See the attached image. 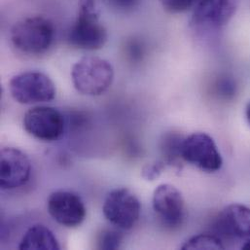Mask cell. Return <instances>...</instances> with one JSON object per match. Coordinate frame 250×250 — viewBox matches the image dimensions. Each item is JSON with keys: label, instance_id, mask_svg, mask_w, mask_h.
Returning a JSON list of instances; mask_svg holds the SVG:
<instances>
[{"label": "cell", "instance_id": "cell-14", "mask_svg": "<svg viewBox=\"0 0 250 250\" xmlns=\"http://www.w3.org/2000/svg\"><path fill=\"white\" fill-rule=\"evenodd\" d=\"M184 137L175 131L166 132L160 140V151L166 165L179 167L181 157V146ZM183 161V160H182Z\"/></svg>", "mask_w": 250, "mask_h": 250}, {"label": "cell", "instance_id": "cell-22", "mask_svg": "<svg viewBox=\"0 0 250 250\" xmlns=\"http://www.w3.org/2000/svg\"><path fill=\"white\" fill-rule=\"evenodd\" d=\"M246 116H247L248 122H249V124L250 125V102L248 104L247 108H246Z\"/></svg>", "mask_w": 250, "mask_h": 250}, {"label": "cell", "instance_id": "cell-23", "mask_svg": "<svg viewBox=\"0 0 250 250\" xmlns=\"http://www.w3.org/2000/svg\"><path fill=\"white\" fill-rule=\"evenodd\" d=\"M242 250H250V239H249V240L244 244V246L242 247Z\"/></svg>", "mask_w": 250, "mask_h": 250}, {"label": "cell", "instance_id": "cell-2", "mask_svg": "<svg viewBox=\"0 0 250 250\" xmlns=\"http://www.w3.org/2000/svg\"><path fill=\"white\" fill-rule=\"evenodd\" d=\"M55 26L43 16H32L17 21L11 29V42L21 53L27 56L45 54L55 40Z\"/></svg>", "mask_w": 250, "mask_h": 250}, {"label": "cell", "instance_id": "cell-17", "mask_svg": "<svg viewBox=\"0 0 250 250\" xmlns=\"http://www.w3.org/2000/svg\"><path fill=\"white\" fill-rule=\"evenodd\" d=\"M237 92V86L234 80L228 77H222L218 79L215 83V93L217 94L218 97L225 99V100H230L234 98Z\"/></svg>", "mask_w": 250, "mask_h": 250}, {"label": "cell", "instance_id": "cell-5", "mask_svg": "<svg viewBox=\"0 0 250 250\" xmlns=\"http://www.w3.org/2000/svg\"><path fill=\"white\" fill-rule=\"evenodd\" d=\"M181 157L184 162L206 172L218 171L223 165L215 141L206 132H195L184 137Z\"/></svg>", "mask_w": 250, "mask_h": 250}, {"label": "cell", "instance_id": "cell-12", "mask_svg": "<svg viewBox=\"0 0 250 250\" xmlns=\"http://www.w3.org/2000/svg\"><path fill=\"white\" fill-rule=\"evenodd\" d=\"M214 229L225 239H250V208L232 204L224 208L214 222Z\"/></svg>", "mask_w": 250, "mask_h": 250}, {"label": "cell", "instance_id": "cell-1", "mask_svg": "<svg viewBox=\"0 0 250 250\" xmlns=\"http://www.w3.org/2000/svg\"><path fill=\"white\" fill-rule=\"evenodd\" d=\"M77 17L71 25L67 42L70 46L85 50L102 49L107 42L108 34L100 21V12L95 0H79Z\"/></svg>", "mask_w": 250, "mask_h": 250}, {"label": "cell", "instance_id": "cell-6", "mask_svg": "<svg viewBox=\"0 0 250 250\" xmlns=\"http://www.w3.org/2000/svg\"><path fill=\"white\" fill-rule=\"evenodd\" d=\"M103 211L106 220L112 225L127 231L138 222L141 205L138 198L129 189L118 188L107 195Z\"/></svg>", "mask_w": 250, "mask_h": 250}, {"label": "cell", "instance_id": "cell-7", "mask_svg": "<svg viewBox=\"0 0 250 250\" xmlns=\"http://www.w3.org/2000/svg\"><path fill=\"white\" fill-rule=\"evenodd\" d=\"M22 125L32 137L45 142L58 140L64 131V116L51 106H34L26 111Z\"/></svg>", "mask_w": 250, "mask_h": 250}, {"label": "cell", "instance_id": "cell-19", "mask_svg": "<svg viewBox=\"0 0 250 250\" xmlns=\"http://www.w3.org/2000/svg\"><path fill=\"white\" fill-rule=\"evenodd\" d=\"M166 167V164L163 161H158L154 163L147 164L143 167L141 175L147 181H154L162 174Z\"/></svg>", "mask_w": 250, "mask_h": 250}, {"label": "cell", "instance_id": "cell-10", "mask_svg": "<svg viewBox=\"0 0 250 250\" xmlns=\"http://www.w3.org/2000/svg\"><path fill=\"white\" fill-rule=\"evenodd\" d=\"M238 0H197L192 24L201 30H216L234 16Z\"/></svg>", "mask_w": 250, "mask_h": 250}, {"label": "cell", "instance_id": "cell-4", "mask_svg": "<svg viewBox=\"0 0 250 250\" xmlns=\"http://www.w3.org/2000/svg\"><path fill=\"white\" fill-rule=\"evenodd\" d=\"M15 102L21 104H38L52 102L57 89L49 76L39 71H26L15 75L9 83Z\"/></svg>", "mask_w": 250, "mask_h": 250}, {"label": "cell", "instance_id": "cell-16", "mask_svg": "<svg viewBox=\"0 0 250 250\" xmlns=\"http://www.w3.org/2000/svg\"><path fill=\"white\" fill-rule=\"evenodd\" d=\"M123 235L116 230H104L98 238V248L100 250H118L123 243Z\"/></svg>", "mask_w": 250, "mask_h": 250}, {"label": "cell", "instance_id": "cell-8", "mask_svg": "<svg viewBox=\"0 0 250 250\" xmlns=\"http://www.w3.org/2000/svg\"><path fill=\"white\" fill-rule=\"evenodd\" d=\"M152 205L161 223L167 229L175 230L183 224L186 216L185 201L175 186L159 185L153 193Z\"/></svg>", "mask_w": 250, "mask_h": 250}, {"label": "cell", "instance_id": "cell-11", "mask_svg": "<svg viewBox=\"0 0 250 250\" xmlns=\"http://www.w3.org/2000/svg\"><path fill=\"white\" fill-rule=\"evenodd\" d=\"M0 161L1 189L14 190L28 182L31 164L22 151L14 147H5L1 150Z\"/></svg>", "mask_w": 250, "mask_h": 250}, {"label": "cell", "instance_id": "cell-20", "mask_svg": "<svg viewBox=\"0 0 250 250\" xmlns=\"http://www.w3.org/2000/svg\"><path fill=\"white\" fill-rule=\"evenodd\" d=\"M105 1L110 7L120 12H130L137 7L140 0H105Z\"/></svg>", "mask_w": 250, "mask_h": 250}, {"label": "cell", "instance_id": "cell-3", "mask_svg": "<svg viewBox=\"0 0 250 250\" xmlns=\"http://www.w3.org/2000/svg\"><path fill=\"white\" fill-rule=\"evenodd\" d=\"M71 79L74 88L80 94L98 97L111 87L114 80V68L104 59L87 56L73 64Z\"/></svg>", "mask_w": 250, "mask_h": 250}, {"label": "cell", "instance_id": "cell-21", "mask_svg": "<svg viewBox=\"0 0 250 250\" xmlns=\"http://www.w3.org/2000/svg\"><path fill=\"white\" fill-rule=\"evenodd\" d=\"M127 54L132 61H139L143 55L142 46L136 41L129 42L127 45Z\"/></svg>", "mask_w": 250, "mask_h": 250}, {"label": "cell", "instance_id": "cell-15", "mask_svg": "<svg viewBox=\"0 0 250 250\" xmlns=\"http://www.w3.org/2000/svg\"><path fill=\"white\" fill-rule=\"evenodd\" d=\"M225 246L220 237L209 234H201L189 239L181 250H224Z\"/></svg>", "mask_w": 250, "mask_h": 250}, {"label": "cell", "instance_id": "cell-9", "mask_svg": "<svg viewBox=\"0 0 250 250\" xmlns=\"http://www.w3.org/2000/svg\"><path fill=\"white\" fill-rule=\"evenodd\" d=\"M47 210L56 222L68 228L81 225L87 214L81 197L73 192L63 190L55 191L49 196Z\"/></svg>", "mask_w": 250, "mask_h": 250}, {"label": "cell", "instance_id": "cell-18", "mask_svg": "<svg viewBox=\"0 0 250 250\" xmlns=\"http://www.w3.org/2000/svg\"><path fill=\"white\" fill-rule=\"evenodd\" d=\"M162 7L170 14H179L186 12L194 7L197 0H159Z\"/></svg>", "mask_w": 250, "mask_h": 250}, {"label": "cell", "instance_id": "cell-13", "mask_svg": "<svg viewBox=\"0 0 250 250\" xmlns=\"http://www.w3.org/2000/svg\"><path fill=\"white\" fill-rule=\"evenodd\" d=\"M59 242L54 233L45 225L36 224L23 235L19 250H59Z\"/></svg>", "mask_w": 250, "mask_h": 250}]
</instances>
